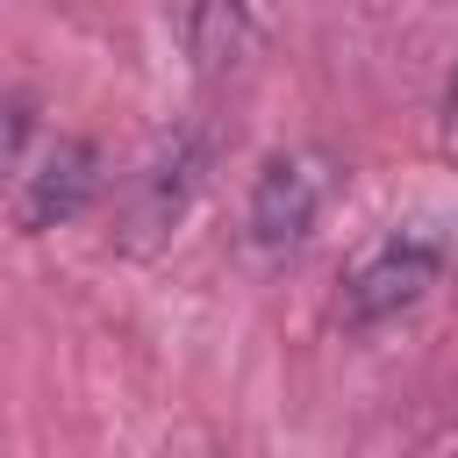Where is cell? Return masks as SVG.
Returning a JSON list of instances; mask_svg holds the SVG:
<instances>
[{"label": "cell", "instance_id": "1", "mask_svg": "<svg viewBox=\"0 0 458 458\" xmlns=\"http://www.w3.org/2000/svg\"><path fill=\"white\" fill-rule=\"evenodd\" d=\"M444 265H451V236H444V229H429V222L386 229V236L365 243V250L351 258V272H344V293H336L344 329H379V322L422 308L429 286L444 279Z\"/></svg>", "mask_w": 458, "mask_h": 458}, {"label": "cell", "instance_id": "2", "mask_svg": "<svg viewBox=\"0 0 458 458\" xmlns=\"http://www.w3.org/2000/svg\"><path fill=\"white\" fill-rule=\"evenodd\" d=\"M322 200H329V165H322L315 150H279V157H265V172H258V186H250V208H243V243H250L258 258L301 250L308 229H315V215H322Z\"/></svg>", "mask_w": 458, "mask_h": 458}, {"label": "cell", "instance_id": "3", "mask_svg": "<svg viewBox=\"0 0 458 458\" xmlns=\"http://www.w3.org/2000/svg\"><path fill=\"white\" fill-rule=\"evenodd\" d=\"M93 193H100V150H93V143H79V136H64V143H50V150H43V165H36V172H29V186H21V229L79 222Z\"/></svg>", "mask_w": 458, "mask_h": 458}, {"label": "cell", "instance_id": "4", "mask_svg": "<svg viewBox=\"0 0 458 458\" xmlns=\"http://www.w3.org/2000/svg\"><path fill=\"white\" fill-rule=\"evenodd\" d=\"M200 165H208V150H200V136H179L172 150H157L150 157V172H143V193H136V229H172L179 215H186V200H193V186H200Z\"/></svg>", "mask_w": 458, "mask_h": 458}, {"label": "cell", "instance_id": "7", "mask_svg": "<svg viewBox=\"0 0 458 458\" xmlns=\"http://www.w3.org/2000/svg\"><path fill=\"white\" fill-rule=\"evenodd\" d=\"M437 129H444V150L458 157V72H451V86H444V114H437Z\"/></svg>", "mask_w": 458, "mask_h": 458}, {"label": "cell", "instance_id": "5", "mask_svg": "<svg viewBox=\"0 0 458 458\" xmlns=\"http://www.w3.org/2000/svg\"><path fill=\"white\" fill-rule=\"evenodd\" d=\"M186 50L200 72H229L250 50V7L243 0H186Z\"/></svg>", "mask_w": 458, "mask_h": 458}, {"label": "cell", "instance_id": "6", "mask_svg": "<svg viewBox=\"0 0 458 458\" xmlns=\"http://www.w3.org/2000/svg\"><path fill=\"white\" fill-rule=\"evenodd\" d=\"M21 150H29V100H0V186L21 172Z\"/></svg>", "mask_w": 458, "mask_h": 458}]
</instances>
